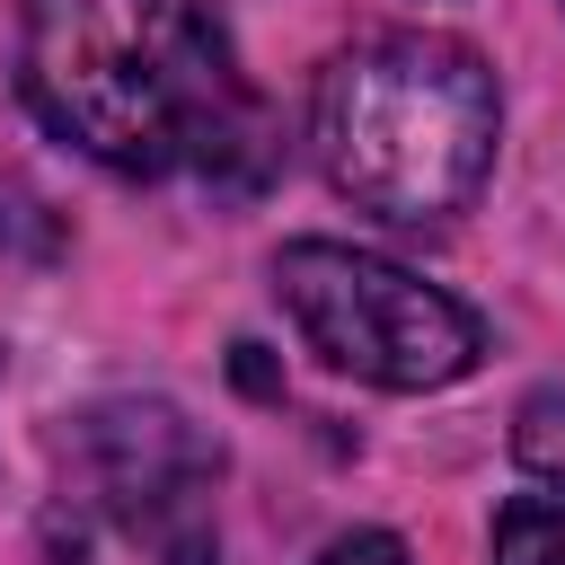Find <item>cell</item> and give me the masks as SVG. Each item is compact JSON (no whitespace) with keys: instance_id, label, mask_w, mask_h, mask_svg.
<instances>
[{"instance_id":"6da1fadb","label":"cell","mask_w":565,"mask_h":565,"mask_svg":"<svg viewBox=\"0 0 565 565\" xmlns=\"http://www.w3.org/2000/svg\"><path fill=\"white\" fill-rule=\"evenodd\" d=\"M26 115L115 177L256 185L274 115L212 0H18Z\"/></svg>"},{"instance_id":"7a4b0ae2","label":"cell","mask_w":565,"mask_h":565,"mask_svg":"<svg viewBox=\"0 0 565 565\" xmlns=\"http://www.w3.org/2000/svg\"><path fill=\"white\" fill-rule=\"evenodd\" d=\"M503 88L494 62L441 26H388L344 44L309 88V150L327 185L397 230L450 221L494 177Z\"/></svg>"},{"instance_id":"3957f363","label":"cell","mask_w":565,"mask_h":565,"mask_svg":"<svg viewBox=\"0 0 565 565\" xmlns=\"http://www.w3.org/2000/svg\"><path fill=\"white\" fill-rule=\"evenodd\" d=\"M274 300L327 371L388 397L450 388L486 362V318L468 300L344 238H291L274 256Z\"/></svg>"},{"instance_id":"277c9868","label":"cell","mask_w":565,"mask_h":565,"mask_svg":"<svg viewBox=\"0 0 565 565\" xmlns=\"http://www.w3.org/2000/svg\"><path fill=\"white\" fill-rule=\"evenodd\" d=\"M71 477L159 565H221V441L177 397H97L71 424Z\"/></svg>"},{"instance_id":"5b68a950","label":"cell","mask_w":565,"mask_h":565,"mask_svg":"<svg viewBox=\"0 0 565 565\" xmlns=\"http://www.w3.org/2000/svg\"><path fill=\"white\" fill-rule=\"evenodd\" d=\"M512 468L530 486L565 494V380H547V388H530L512 406Z\"/></svg>"},{"instance_id":"8992f818","label":"cell","mask_w":565,"mask_h":565,"mask_svg":"<svg viewBox=\"0 0 565 565\" xmlns=\"http://www.w3.org/2000/svg\"><path fill=\"white\" fill-rule=\"evenodd\" d=\"M486 565H565V503L556 494H512L494 512Z\"/></svg>"},{"instance_id":"52a82bcc","label":"cell","mask_w":565,"mask_h":565,"mask_svg":"<svg viewBox=\"0 0 565 565\" xmlns=\"http://www.w3.org/2000/svg\"><path fill=\"white\" fill-rule=\"evenodd\" d=\"M309 565H415V556H406L397 530H344V539H327Z\"/></svg>"}]
</instances>
